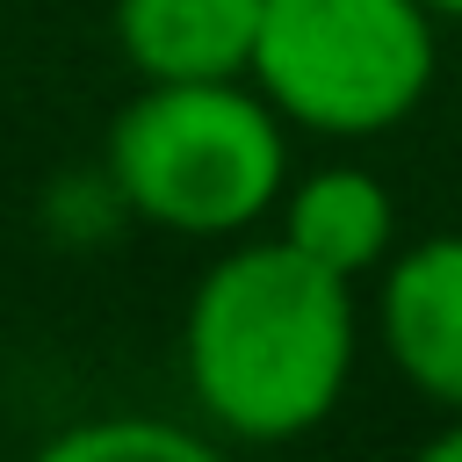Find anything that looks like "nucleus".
Returning a JSON list of instances; mask_svg holds the SVG:
<instances>
[{"instance_id": "nucleus-5", "label": "nucleus", "mask_w": 462, "mask_h": 462, "mask_svg": "<svg viewBox=\"0 0 462 462\" xmlns=\"http://www.w3.org/2000/svg\"><path fill=\"white\" fill-rule=\"evenodd\" d=\"M267 0H116V43L144 79H238Z\"/></svg>"}, {"instance_id": "nucleus-7", "label": "nucleus", "mask_w": 462, "mask_h": 462, "mask_svg": "<svg viewBox=\"0 0 462 462\" xmlns=\"http://www.w3.org/2000/svg\"><path fill=\"white\" fill-rule=\"evenodd\" d=\"M51 462H202L209 440L173 419H87L43 448Z\"/></svg>"}, {"instance_id": "nucleus-6", "label": "nucleus", "mask_w": 462, "mask_h": 462, "mask_svg": "<svg viewBox=\"0 0 462 462\" xmlns=\"http://www.w3.org/2000/svg\"><path fill=\"white\" fill-rule=\"evenodd\" d=\"M274 209H282V238L296 253H310L318 267L346 274V282L383 267L390 245H397V202L361 166H318L296 188H282Z\"/></svg>"}, {"instance_id": "nucleus-2", "label": "nucleus", "mask_w": 462, "mask_h": 462, "mask_svg": "<svg viewBox=\"0 0 462 462\" xmlns=\"http://www.w3.org/2000/svg\"><path fill=\"white\" fill-rule=\"evenodd\" d=\"M108 180L159 231L231 238L289 188L282 108L245 79H144L108 130Z\"/></svg>"}, {"instance_id": "nucleus-3", "label": "nucleus", "mask_w": 462, "mask_h": 462, "mask_svg": "<svg viewBox=\"0 0 462 462\" xmlns=\"http://www.w3.org/2000/svg\"><path fill=\"white\" fill-rule=\"evenodd\" d=\"M253 87L318 137L397 130L433 87L426 0H267L253 36Z\"/></svg>"}, {"instance_id": "nucleus-4", "label": "nucleus", "mask_w": 462, "mask_h": 462, "mask_svg": "<svg viewBox=\"0 0 462 462\" xmlns=\"http://www.w3.org/2000/svg\"><path fill=\"white\" fill-rule=\"evenodd\" d=\"M375 325L390 368L440 411H462V231L419 238L390 260Z\"/></svg>"}, {"instance_id": "nucleus-8", "label": "nucleus", "mask_w": 462, "mask_h": 462, "mask_svg": "<svg viewBox=\"0 0 462 462\" xmlns=\"http://www.w3.org/2000/svg\"><path fill=\"white\" fill-rule=\"evenodd\" d=\"M426 455H433V462H462V411H448V433H433Z\"/></svg>"}, {"instance_id": "nucleus-9", "label": "nucleus", "mask_w": 462, "mask_h": 462, "mask_svg": "<svg viewBox=\"0 0 462 462\" xmlns=\"http://www.w3.org/2000/svg\"><path fill=\"white\" fill-rule=\"evenodd\" d=\"M426 7H433V14H462V0H426Z\"/></svg>"}, {"instance_id": "nucleus-1", "label": "nucleus", "mask_w": 462, "mask_h": 462, "mask_svg": "<svg viewBox=\"0 0 462 462\" xmlns=\"http://www.w3.org/2000/svg\"><path fill=\"white\" fill-rule=\"evenodd\" d=\"M180 361L231 440H296L332 419L354 375V289L282 231L231 245L188 296Z\"/></svg>"}]
</instances>
